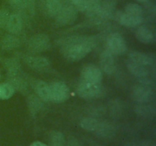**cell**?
<instances>
[{"instance_id": "obj_1", "label": "cell", "mask_w": 156, "mask_h": 146, "mask_svg": "<svg viewBox=\"0 0 156 146\" xmlns=\"http://www.w3.org/2000/svg\"><path fill=\"white\" fill-rule=\"evenodd\" d=\"M96 46V40L91 36H73L65 40L62 45V54L70 62L83 59Z\"/></svg>"}, {"instance_id": "obj_2", "label": "cell", "mask_w": 156, "mask_h": 146, "mask_svg": "<svg viewBox=\"0 0 156 146\" xmlns=\"http://www.w3.org/2000/svg\"><path fill=\"white\" fill-rule=\"evenodd\" d=\"M104 92L101 83L87 82L81 79L77 86V93L80 97L86 100H91L100 97Z\"/></svg>"}, {"instance_id": "obj_3", "label": "cell", "mask_w": 156, "mask_h": 146, "mask_svg": "<svg viewBox=\"0 0 156 146\" xmlns=\"http://www.w3.org/2000/svg\"><path fill=\"white\" fill-rule=\"evenodd\" d=\"M51 47L50 37L45 33L34 35L27 42V48L33 53H43L49 50Z\"/></svg>"}, {"instance_id": "obj_4", "label": "cell", "mask_w": 156, "mask_h": 146, "mask_svg": "<svg viewBox=\"0 0 156 146\" xmlns=\"http://www.w3.org/2000/svg\"><path fill=\"white\" fill-rule=\"evenodd\" d=\"M50 101L53 103H62L69 97V88L65 82H53L50 85Z\"/></svg>"}, {"instance_id": "obj_5", "label": "cell", "mask_w": 156, "mask_h": 146, "mask_svg": "<svg viewBox=\"0 0 156 146\" xmlns=\"http://www.w3.org/2000/svg\"><path fill=\"white\" fill-rule=\"evenodd\" d=\"M56 23L59 26L73 24L78 18V11L73 5H62L57 15L54 17Z\"/></svg>"}, {"instance_id": "obj_6", "label": "cell", "mask_w": 156, "mask_h": 146, "mask_svg": "<svg viewBox=\"0 0 156 146\" xmlns=\"http://www.w3.org/2000/svg\"><path fill=\"white\" fill-rule=\"evenodd\" d=\"M107 50L114 55L123 54L127 50L126 40L119 33H112L107 40Z\"/></svg>"}, {"instance_id": "obj_7", "label": "cell", "mask_w": 156, "mask_h": 146, "mask_svg": "<svg viewBox=\"0 0 156 146\" xmlns=\"http://www.w3.org/2000/svg\"><path fill=\"white\" fill-rule=\"evenodd\" d=\"M154 89L152 86L140 83L136 85L132 91L133 98L140 103H145L153 97Z\"/></svg>"}, {"instance_id": "obj_8", "label": "cell", "mask_w": 156, "mask_h": 146, "mask_svg": "<svg viewBox=\"0 0 156 146\" xmlns=\"http://www.w3.org/2000/svg\"><path fill=\"white\" fill-rule=\"evenodd\" d=\"M103 78V73L99 67L94 64H87L81 70V79L87 82L101 83Z\"/></svg>"}, {"instance_id": "obj_9", "label": "cell", "mask_w": 156, "mask_h": 146, "mask_svg": "<svg viewBox=\"0 0 156 146\" xmlns=\"http://www.w3.org/2000/svg\"><path fill=\"white\" fill-rule=\"evenodd\" d=\"M114 16L119 24L126 27H137L141 24L143 21V16H135V15H129L122 11L116 12Z\"/></svg>"}, {"instance_id": "obj_10", "label": "cell", "mask_w": 156, "mask_h": 146, "mask_svg": "<svg viewBox=\"0 0 156 146\" xmlns=\"http://www.w3.org/2000/svg\"><path fill=\"white\" fill-rule=\"evenodd\" d=\"M100 66L101 69L107 74L111 75L114 73L117 68L115 55L108 50H104L100 55Z\"/></svg>"}, {"instance_id": "obj_11", "label": "cell", "mask_w": 156, "mask_h": 146, "mask_svg": "<svg viewBox=\"0 0 156 146\" xmlns=\"http://www.w3.org/2000/svg\"><path fill=\"white\" fill-rule=\"evenodd\" d=\"M126 66L128 70L132 75H133L136 77L139 78H143L148 77L150 75L151 70L149 66L141 65V64L136 63L133 61L128 59L126 62Z\"/></svg>"}, {"instance_id": "obj_12", "label": "cell", "mask_w": 156, "mask_h": 146, "mask_svg": "<svg viewBox=\"0 0 156 146\" xmlns=\"http://www.w3.org/2000/svg\"><path fill=\"white\" fill-rule=\"evenodd\" d=\"M136 38L144 44H151L155 40V35L152 30L146 25L140 26L135 32Z\"/></svg>"}, {"instance_id": "obj_13", "label": "cell", "mask_w": 156, "mask_h": 146, "mask_svg": "<svg viewBox=\"0 0 156 146\" xmlns=\"http://www.w3.org/2000/svg\"><path fill=\"white\" fill-rule=\"evenodd\" d=\"M24 62L30 68L35 70H41L50 66V61L43 56H27Z\"/></svg>"}, {"instance_id": "obj_14", "label": "cell", "mask_w": 156, "mask_h": 146, "mask_svg": "<svg viewBox=\"0 0 156 146\" xmlns=\"http://www.w3.org/2000/svg\"><path fill=\"white\" fill-rule=\"evenodd\" d=\"M8 83L12 85L15 91L25 94L27 91V85L25 81L21 78L18 73H8Z\"/></svg>"}, {"instance_id": "obj_15", "label": "cell", "mask_w": 156, "mask_h": 146, "mask_svg": "<svg viewBox=\"0 0 156 146\" xmlns=\"http://www.w3.org/2000/svg\"><path fill=\"white\" fill-rule=\"evenodd\" d=\"M5 28L11 34H18L22 29V21L18 14H12L9 15V18L6 23Z\"/></svg>"}, {"instance_id": "obj_16", "label": "cell", "mask_w": 156, "mask_h": 146, "mask_svg": "<svg viewBox=\"0 0 156 146\" xmlns=\"http://www.w3.org/2000/svg\"><path fill=\"white\" fill-rule=\"evenodd\" d=\"M128 59L134 62H136V63L149 67L152 66L154 62H155V59L152 56H149V55L146 54V53L137 51L131 52L129 54Z\"/></svg>"}, {"instance_id": "obj_17", "label": "cell", "mask_w": 156, "mask_h": 146, "mask_svg": "<svg viewBox=\"0 0 156 146\" xmlns=\"http://www.w3.org/2000/svg\"><path fill=\"white\" fill-rule=\"evenodd\" d=\"M36 95L42 101H50V85L44 81H38L34 86Z\"/></svg>"}, {"instance_id": "obj_18", "label": "cell", "mask_w": 156, "mask_h": 146, "mask_svg": "<svg viewBox=\"0 0 156 146\" xmlns=\"http://www.w3.org/2000/svg\"><path fill=\"white\" fill-rule=\"evenodd\" d=\"M101 123V121L94 117H84L81 120L80 126L82 129L87 132L95 133L100 126Z\"/></svg>"}, {"instance_id": "obj_19", "label": "cell", "mask_w": 156, "mask_h": 146, "mask_svg": "<svg viewBox=\"0 0 156 146\" xmlns=\"http://www.w3.org/2000/svg\"><path fill=\"white\" fill-rule=\"evenodd\" d=\"M95 134L101 138H111L115 135V128L110 123L101 121Z\"/></svg>"}, {"instance_id": "obj_20", "label": "cell", "mask_w": 156, "mask_h": 146, "mask_svg": "<svg viewBox=\"0 0 156 146\" xmlns=\"http://www.w3.org/2000/svg\"><path fill=\"white\" fill-rule=\"evenodd\" d=\"M27 106L31 115L35 116L43 106V102L36 94H31L27 97Z\"/></svg>"}, {"instance_id": "obj_21", "label": "cell", "mask_w": 156, "mask_h": 146, "mask_svg": "<svg viewBox=\"0 0 156 146\" xmlns=\"http://www.w3.org/2000/svg\"><path fill=\"white\" fill-rule=\"evenodd\" d=\"M0 45L2 50L10 51L18 47L20 45V40L16 36H14L13 34L6 35L2 39Z\"/></svg>"}, {"instance_id": "obj_22", "label": "cell", "mask_w": 156, "mask_h": 146, "mask_svg": "<svg viewBox=\"0 0 156 146\" xmlns=\"http://www.w3.org/2000/svg\"><path fill=\"white\" fill-rule=\"evenodd\" d=\"M46 12L50 17H55L62 7L61 0H46Z\"/></svg>"}, {"instance_id": "obj_23", "label": "cell", "mask_w": 156, "mask_h": 146, "mask_svg": "<svg viewBox=\"0 0 156 146\" xmlns=\"http://www.w3.org/2000/svg\"><path fill=\"white\" fill-rule=\"evenodd\" d=\"M65 137L59 131H53L49 135L48 146H65Z\"/></svg>"}, {"instance_id": "obj_24", "label": "cell", "mask_w": 156, "mask_h": 146, "mask_svg": "<svg viewBox=\"0 0 156 146\" xmlns=\"http://www.w3.org/2000/svg\"><path fill=\"white\" fill-rule=\"evenodd\" d=\"M135 109L136 113L141 116L151 118V117H155V107L150 106V105L140 103L136 106Z\"/></svg>"}, {"instance_id": "obj_25", "label": "cell", "mask_w": 156, "mask_h": 146, "mask_svg": "<svg viewBox=\"0 0 156 146\" xmlns=\"http://www.w3.org/2000/svg\"><path fill=\"white\" fill-rule=\"evenodd\" d=\"M124 12L129 15H135V16H143V9L140 5L136 3H128L124 8Z\"/></svg>"}, {"instance_id": "obj_26", "label": "cell", "mask_w": 156, "mask_h": 146, "mask_svg": "<svg viewBox=\"0 0 156 146\" xmlns=\"http://www.w3.org/2000/svg\"><path fill=\"white\" fill-rule=\"evenodd\" d=\"M5 66L8 73H18L20 70V62L16 59H8L5 62Z\"/></svg>"}, {"instance_id": "obj_27", "label": "cell", "mask_w": 156, "mask_h": 146, "mask_svg": "<svg viewBox=\"0 0 156 146\" xmlns=\"http://www.w3.org/2000/svg\"><path fill=\"white\" fill-rule=\"evenodd\" d=\"M2 85V100H8L14 95L15 90L12 85L8 82L1 83Z\"/></svg>"}, {"instance_id": "obj_28", "label": "cell", "mask_w": 156, "mask_h": 146, "mask_svg": "<svg viewBox=\"0 0 156 146\" xmlns=\"http://www.w3.org/2000/svg\"><path fill=\"white\" fill-rule=\"evenodd\" d=\"M20 6L23 8L30 17L34 15L35 0H21Z\"/></svg>"}, {"instance_id": "obj_29", "label": "cell", "mask_w": 156, "mask_h": 146, "mask_svg": "<svg viewBox=\"0 0 156 146\" xmlns=\"http://www.w3.org/2000/svg\"><path fill=\"white\" fill-rule=\"evenodd\" d=\"M9 12L6 9H0V30L5 27L6 23L9 18Z\"/></svg>"}, {"instance_id": "obj_30", "label": "cell", "mask_w": 156, "mask_h": 146, "mask_svg": "<svg viewBox=\"0 0 156 146\" xmlns=\"http://www.w3.org/2000/svg\"><path fill=\"white\" fill-rule=\"evenodd\" d=\"M66 146H82V144L79 142V140L75 138H72L69 140Z\"/></svg>"}, {"instance_id": "obj_31", "label": "cell", "mask_w": 156, "mask_h": 146, "mask_svg": "<svg viewBox=\"0 0 156 146\" xmlns=\"http://www.w3.org/2000/svg\"><path fill=\"white\" fill-rule=\"evenodd\" d=\"M142 146H156L155 141H151V140H146L142 142Z\"/></svg>"}, {"instance_id": "obj_32", "label": "cell", "mask_w": 156, "mask_h": 146, "mask_svg": "<svg viewBox=\"0 0 156 146\" xmlns=\"http://www.w3.org/2000/svg\"><path fill=\"white\" fill-rule=\"evenodd\" d=\"M29 146H48V145H47L45 143L42 142V141H34V142H32Z\"/></svg>"}, {"instance_id": "obj_33", "label": "cell", "mask_w": 156, "mask_h": 146, "mask_svg": "<svg viewBox=\"0 0 156 146\" xmlns=\"http://www.w3.org/2000/svg\"><path fill=\"white\" fill-rule=\"evenodd\" d=\"M12 5L15 6H20L21 5V0H8Z\"/></svg>"}, {"instance_id": "obj_34", "label": "cell", "mask_w": 156, "mask_h": 146, "mask_svg": "<svg viewBox=\"0 0 156 146\" xmlns=\"http://www.w3.org/2000/svg\"><path fill=\"white\" fill-rule=\"evenodd\" d=\"M136 1L139 2H140V3H144V4L149 2V0H136Z\"/></svg>"}, {"instance_id": "obj_35", "label": "cell", "mask_w": 156, "mask_h": 146, "mask_svg": "<svg viewBox=\"0 0 156 146\" xmlns=\"http://www.w3.org/2000/svg\"><path fill=\"white\" fill-rule=\"evenodd\" d=\"M0 100H2V85L0 83Z\"/></svg>"}, {"instance_id": "obj_36", "label": "cell", "mask_w": 156, "mask_h": 146, "mask_svg": "<svg viewBox=\"0 0 156 146\" xmlns=\"http://www.w3.org/2000/svg\"><path fill=\"white\" fill-rule=\"evenodd\" d=\"M92 146H105V145H102V144H93Z\"/></svg>"}, {"instance_id": "obj_37", "label": "cell", "mask_w": 156, "mask_h": 146, "mask_svg": "<svg viewBox=\"0 0 156 146\" xmlns=\"http://www.w3.org/2000/svg\"><path fill=\"white\" fill-rule=\"evenodd\" d=\"M40 1H45V0H40Z\"/></svg>"}]
</instances>
